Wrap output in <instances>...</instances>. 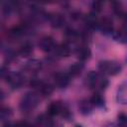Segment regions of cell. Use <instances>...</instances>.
Here are the masks:
<instances>
[{
	"instance_id": "6da1fadb",
	"label": "cell",
	"mask_w": 127,
	"mask_h": 127,
	"mask_svg": "<svg viewBox=\"0 0 127 127\" xmlns=\"http://www.w3.org/2000/svg\"><path fill=\"white\" fill-rule=\"evenodd\" d=\"M98 68L103 73H106L109 75H114L120 71V65L118 64H116L114 62H110V61L100 62L98 64Z\"/></svg>"
},
{
	"instance_id": "7a4b0ae2",
	"label": "cell",
	"mask_w": 127,
	"mask_h": 127,
	"mask_svg": "<svg viewBox=\"0 0 127 127\" xmlns=\"http://www.w3.org/2000/svg\"><path fill=\"white\" fill-rule=\"evenodd\" d=\"M38 101H39V98L35 93H28L23 97L21 101V108L23 110L31 109L37 105Z\"/></svg>"
},
{
	"instance_id": "3957f363",
	"label": "cell",
	"mask_w": 127,
	"mask_h": 127,
	"mask_svg": "<svg viewBox=\"0 0 127 127\" xmlns=\"http://www.w3.org/2000/svg\"><path fill=\"white\" fill-rule=\"evenodd\" d=\"M39 46H40V48H41L42 51L47 52V53L56 50V45H55V42H54V40H53L52 37H44L40 41Z\"/></svg>"
},
{
	"instance_id": "277c9868",
	"label": "cell",
	"mask_w": 127,
	"mask_h": 127,
	"mask_svg": "<svg viewBox=\"0 0 127 127\" xmlns=\"http://www.w3.org/2000/svg\"><path fill=\"white\" fill-rule=\"evenodd\" d=\"M55 83L60 88L65 87L69 83V75L66 73H62V72L57 73L55 75Z\"/></svg>"
},
{
	"instance_id": "5b68a950",
	"label": "cell",
	"mask_w": 127,
	"mask_h": 127,
	"mask_svg": "<svg viewBox=\"0 0 127 127\" xmlns=\"http://www.w3.org/2000/svg\"><path fill=\"white\" fill-rule=\"evenodd\" d=\"M98 27H99V29H100L103 33H105V34L110 33V32H112V30H113L112 21H111L109 18H107V17H105V18L101 19L100 21H98Z\"/></svg>"
},
{
	"instance_id": "8992f818",
	"label": "cell",
	"mask_w": 127,
	"mask_h": 127,
	"mask_svg": "<svg viewBox=\"0 0 127 127\" xmlns=\"http://www.w3.org/2000/svg\"><path fill=\"white\" fill-rule=\"evenodd\" d=\"M102 79L99 78V75L98 73H96L95 71H90L87 76H86V82L88 84V86H90L91 88L92 87H95V85H99L100 82H101Z\"/></svg>"
},
{
	"instance_id": "52a82bcc",
	"label": "cell",
	"mask_w": 127,
	"mask_h": 127,
	"mask_svg": "<svg viewBox=\"0 0 127 127\" xmlns=\"http://www.w3.org/2000/svg\"><path fill=\"white\" fill-rule=\"evenodd\" d=\"M6 78H7V82H9L13 87H18L23 82V77L19 73H14V74L9 73V75Z\"/></svg>"
},
{
	"instance_id": "ba28073f",
	"label": "cell",
	"mask_w": 127,
	"mask_h": 127,
	"mask_svg": "<svg viewBox=\"0 0 127 127\" xmlns=\"http://www.w3.org/2000/svg\"><path fill=\"white\" fill-rule=\"evenodd\" d=\"M63 110H64V106L60 102H58V101L57 102H52L48 107V114L50 116H54V115L62 113Z\"/></svg>"
},
{
	"instance_id": "9c48e42d",
	"label": "cell",
	"mask_w": 127,
	"mask_h": 127,
	"mask_svg": "<svg viewBox=\"0 0 127 127\" xmlns=\"http://www.w3.org/2000/svg\"><path fill=\"white\" fill-rule=\"evenodd\" d=\"M84 23L89 28H93L96 25H98V20H97V17H96V13L91 12V13L87 14L84 17Z\"/></svg>"
},
{
	"instance_id": "30bf717a",
	"label": "cell",
	"mask_w": 127,
	"mask_h": 127,
	"mask_svg": "<svg viewBox=\"0 0 127 127\" xmlns=\"http://www.w3.org/2000/svg\"><path fill=\"white\" fill-rule=\"evenodd\" d=\"M77 57L80 61H86L90 57V50L87 46H80L76 51Z\"/></svg>"
},
{
	"instance_id": "8fae6325",
	"label": "cell",
	"mask_w": 127,
	"mask_h": 127,
	"mask_svg": "<svg viewBox=\"0 0 127 127\" xmlns=\"http://www.w3.org/2000/svg\"><path fill=\"white\" fill-rule=\"evenodd\" d=\"M50 22L52 24L53 27L55 28H60L64 25V19L63 16L59 15V14H54L52 16H50Z\"/></svg>"
},
{
	"instance_id": "7c38bea8",
	"label": "cell",
	"mask_w": 127,
	"mask_h": 127,
	"mask_svg": "<svg viewBox=\"0 0 127 127\" xmlns=\"http://www.w3.org/2000/svg\"><path fill=\"white\" fill-rule=\"evenodd\" d=\"M26 30V26L25 25H19L16 27H13L10 31H9V36L12 38H18L20 36H22L24 34Z\"/></svg>"
},
{
	"instance_id": "4fadbf2b",
	"label": "cell",
	"mask_w": 127,
	"mask_h": 127,
	"mask_svg": "<svg viewBox=\"0 0 127 127\" xmlns=\"http://www.w3.org/2000/svg\"><path fill=\"white\" fill-rule=\"evenodd\" d=\"M82 68H83V64H82L81 63H74L73 64H71V65L69 66V68H68V73H69V75H71V76H76V75H78V74L81 72Z\"/></svg>"
},
{
	"instance_id": "5bb4252c",
	"label": "cell",
	"mask_w": 127,
	"mask_h": 127,
	"mask_svg": "<svg viewBox=\"0 0 127 127\" xmlns=\"http://www.w3.org/2000/svg\"><path fill=\"white\" fill-rule=\"evenodd\" d=\"M57 54L60 57H67L70 54V48L67 43H64L57 48Z\"/></svg>"
},
{
	"instance_id": "9a60e30c",
	"label": "cell",
	"mask_w": 127,
	"mask_h": 127,
	"mask_svg": "<svg viewBox=\"0 0 127 127\" xmlns=\"http://www.w3.org/2000/svg\"><path fill=\"white\" fill-rule=\"evenodd\" d=\"M33 52V46L30 43H25L24 45H22L19 49V54L23 57H28L32 54Z\"/></svg>"
},
{
	"instance_id": "2e32d148",
	"label": "cell",
	"mask_w": 127,
	"mask_h": 127,
	"mask_svg": "<svg viewBox=\"0 0 127 127\" xmlns=\"http://www.w3.org/2000/svg\"><path fill=\"white\" fill-rule=\"evenodd\" d=\"M90 102H91V104H93L95 106H101V105H103L104 100L99 93H94L92 95V97L90 98Z\"/></svg>"
},
{
	"instance_id": "e0dca14e",
	"label": "cell",
	"mask_w": 127,
	"mask_h": 127,
	"mask_svg": "<svg viewBox=\"0 0 127 127\" xmlns=\"http://www.w3.org/2000/svg\"><path fill=\"white\" fill-rule=\"evenodd\" d=\"M54 88L51 84H48V83H43V85L40 87V91L42 94H44L45 96L47 95H50L52 92H53Z\"/></svg>"
},
{
	"instance_id": "ac0fdd59",
	"label": "cell",
	"mask_w": 127,
	"mask_h": 127,
	"mask_svg": "<svg viewBox=\"0 0 127 127\" xmlns=\"http://www.w3.org/2000/svg\"><path fill=\"white\" fill-rule=\"evenodd\" d=\"M64 35L68 40H74V39H76L78 37L77 32L72 28H67L65 30V32H64Z\"/></svg>"
},
{
	"instance_id": "d6986e66",
	"label": "cell",
	"mask_w": 127,
	"mask_h": 127,
	"mask_svg": "<svg viewBox=\"0 0 127 127\" xmlns=\"http://www.w3.org/2000/svg\"><path fill=\"white\" fill-rule=\"evenodd\" d=\"M79 109L80 111L83 113V114H86L88 113L90 110H91V102H86V101H82L80 104H79Z\"/></svg>"
},
{
	"instance_id": "ffe728a7",
	"label": "cell",
	"mask_w": 127,
	"mask_h": 127,
	"mask_svg": "<svg viewBox=\"0 0 127 127\" xmlns=\"http://www.w3.org/2000/svg\"><path fill=\"white\" fill-rule=\"evenodd\" d=\"M26 67L29 70H38L41 67V63H39L38 61H30L27 64Z\"/></svg>"
},
{
	"instance_id": "44dd1931",
	"label": "cell",
	"mask_w": 127,
	"mask_h": 127,
	"mask_svg": "<svg viewBox=\"0 0 127 127\" xmlns=\"http://www.w3.org/2000/svg\"><path fill=\"white\" fill-rule=\"evenodd\" d=\"M11 115V110L10 108L8 107H2L1 109V112H0V117L2 120H5V119H8Z\"/></svg>"
},
{
	"instance_id": "7402d4cb",
	"label": "cell",
	"mask_w": 127,
	"mask_h": 127,
	"mask_svg": "<svg viewBox=\"0 0 127 127\" xmlns=\"http://www.w3.org/2000/svg\"><path fill=\"white\" fill-rule=\"evenodd\" d=\"M118 124L121 126L127 125V115L124 113H120L118 115Z\"/></svg>"
},
{
	"instance_id": "603a6c76",
	"label": "cell",
	"mask_w": 127,
	"mask_h": 127,
	"mask_svg": "<svg viewBox=\"0 0 127 127\" xmlns=\"http://www.w3.org/2000/svg\"><path fill=\"white\" fill-rule=\"evenodd\" d=\"M91 7H92L93 12H94V13H97V12H99V11L101 10V8H102V2H101V1H94V2H92Z\"/></svg>"
},
{
	"instance_id": "cb8c5ba5",
	"label": "cell",
	"mask_w": 127,
	"mask_h": 127,
	"mask_svg": "<svg viewBox=\"0 0 127 127\" xmlns=\"http://www.w3.org/2000/svg\"><path fill=\"white\" fill-rule=\"evenodd\" d=\"M118 35V40L120 41H126L127 40V29H121L117 33Z\"/></svg>"
},
{
	"instance_id": "d4e9b609",
	"label": "cell",
	"mask_w": 127,
	"mask_h": 127,
	"mask_svg": "<svg viewBox=\"0 0 127 127\" xmlns=\"http://www.w3.org/2000/svg\"><path fill=\"white\" fill-rule=\"evenodd\" d=\"M43 81H41L40 79H38V78H33V79H31V81H30V85L32 86V87H36V88H40L42 85H43Z\"/></svg>"
},
{
	"instance_id": "484cf974",
	"label": "cell",
	"mask_w": 127,
	"mask_h": 127,
	"mask_svg": "<svg viewBox=\"0 0 127 127\" xmlns=\"http://www.w3.org/2000/svg\"><path fill=\"white\" fill-rule=\"evenodd\" d=\"M14 127H31V126H30V124H29L28 122H26V121H19V122H17V123L14 125Z\"/></svg>"
},
{
	"instance_id": "4316f807",
	"label": "cell",
	"mask_w": 127,
	"mask_h": 127,
	"mask_svg": "<svg viewBox=\"0 0 127 127\" xmlns=\"http://www.w3.org/2000/svg\"><path fill=\"white\" fill-rule=\"evenodd\" d=\"M3 127H14L11 123H9V122H7V123H5L4 125H3Z\"/></svg>"
},
{
	"instance_id": "83f0119b",
	"label": "cell",
	"mask_w": 127,
	"mask_h": 127,
	"mask_svg": "<svg viewBox=\"0 0 127 127\" xmlns=\"http://www.w3.org/2000/svg\"><path fill=\"white\" fill-rule=\"evenodd\" d=\"M74 127H83V126H81V125H75Z\"/></svg>"
}]
</instances>
